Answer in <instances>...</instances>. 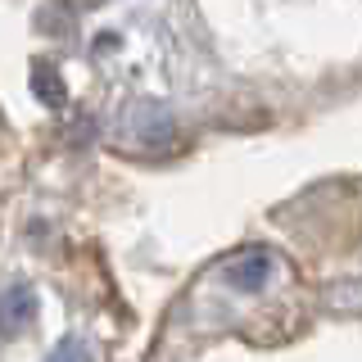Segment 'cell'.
<instances>
[{
  "label": "cell",
  "instance_id": "277c9868",
  "mask_svg": "<svg viewBox=\"0 0 362 362\" xmlns=\"http://www.w3.org/2000/svg\"><path fill=\"white\" fill-rule=\"evenodd\" d=\"M32 90H37L41 100H50V105H64V82H59V73H54V68H37Z\"/></svg>",
  "mask_w": 362,
  "mask_h": 362
},
{
  "label": "cell",
  "instance_id": "7a4b0ae2",
  "mask_svg": "<svg viewBox=\"0 0 362 362\" xmlns=\"http://www.w3.org/2000/svg\"><path fill=\"white\" fill-rule=\"evenodd\" d=\"M37 317V299H32V290H9L5 299H0V331H23V326Z\"/></svg>",
  "mask_w": 362,
  "mask_h": 362
},
{
  "label": "cell",
  "instance_id": "6da1fadb",
  "mask_svg": "<svg viewBox=\"0 0 362 362\" xmlns=\"http://www.w3.org/2000/svg\"><path fill=\"white\" fill-rule=\"evenodd\" d=\"M272 276V258L263 254V249H249V254H240L231 267H226V281L240 290H263V281Z\"/></svg>",
  "mask_w": 362,
  "mask_h": 362
},
{
  "label": "cell",
  "instance_id": "3957f363",
  "mask_svg": "<svg viewBox=\"0 0 362 362\" xmlns=\"http://www.w3.org/2000/svg\"><path fill=\"white\" fill-rule=\"evenodd\" d=\"M141 136H145V141H154V136H158V141H168V136H173V118H168L158 105L154 109L145 105L141 109Z\"/></svg>",
  "mask_w": 362,
  "mask_h": 362
}]
</instances>
